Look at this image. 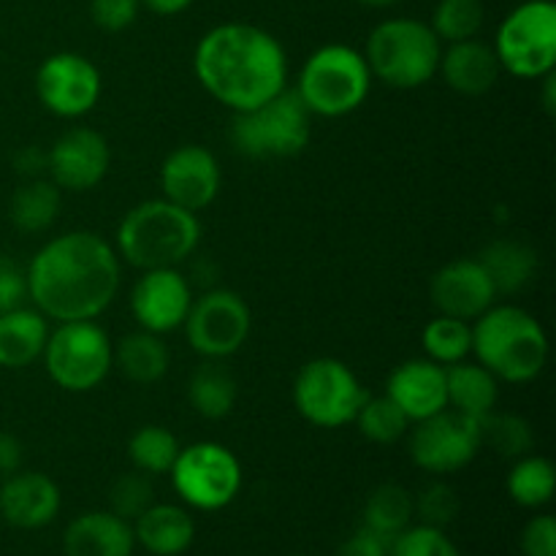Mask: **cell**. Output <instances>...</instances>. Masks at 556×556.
<instances>
[{
    "mask_svg": "<svg viewBox=\"0 0 556 556\" xmlns=\"http://www.w3.org/2000/svg\"><path fill=\"white\" fill-rule=\"evenodd\" d=\"M119 255L92 231L49 239L27 264V293L47 320H96L119 291Z\"/></svg>",
    "mask_w": 556,
    "mask_h": 556,
    "instance_id": "6da1fadb",
    "label": "cell"
},
{
    "mask_svg": "<svg viewBox=\"0 0 556 556\" xmlns=\"http://www.w3.org/2000/svg\"><path fill=\"white\" fill-rule=\"evenodd\" d=\"M193 74L217 103L250 112L288 87V54L264 27L223 22L195 43Z\"/></svg>",
    "mask_w": 556,
    "mask_h": 556,
    "instance_id": "7a4b0ae2",
    "label": "cell"
},
{
    "mask_svg": "<svg viewBox=\"0 0 556 556\" xmlns=\"http://www.w3.org/2000/svg\"><path fill=\"white\" fill-rule=\"evenodd\" d=\"M472 356L500 383H532L548 364L546 329L527 309L492 304L472 320Z\"/></svg>",
    "mask_w": 556,
    "mask_h": 556,
    "instance_id": "3957f363",
    "label": "cell"
},
{
    "mask_svg": "<svg viewBox=\"0 0 556 556\" xmlns=\"http://www.w3.org/2000/svg\"><path fill=\"white\" fill-rule=\"evenodd\" d=\"M201 223L195 212L166 199H150L125 212L117 226V255L136 269H168L195 253Z\"/></svg>",
    "mask_w": 556,
    "mask_h": 556,
    "instance_id": "277c9868",
    "label": "cell"
},
{
    "mask_svg": "<svg viewBox=\"0 0 556 556\" xmlns=\"http://www.w3.org/2000/svg\"><path fill=\"white\" fill-rule=\"evenodd\" d=\"M443 43L429 22L413 16H394L372 27L364 49L372 79L394 90H416L438 76Z\"/></svg>",
    "mask_w": 556,
    "mask_h": 556,
    "instance_id": "5b68a950",
    "label": "cell"
},
{
    "mask_svg": "<svg viewBox=\"0 0 556 556\" xmlns=\"http://www.w3.org/2000/svg\"><path fill=\"white\" fill-rule=\"evenodd\" d=\"M372 71L358 49L348 43H326L304 60L296 96L313 117H345L367 101Z\"/></svg>",
    "mask_w": 556,
    "mask_h": 556,
    "instance_id": "8992f818",
    "label": "cell"
},
{
    "mask_svg": "<svg viewBox=\"0 0 556 556\" xmlns=\"http://www.w3.org/2000/svg\"><path fill=\"white\" fill-rule=\"evenodd\" d=\"M231 144L239 155L266 161V157H293L304 152L313 139V114L296 96V90H282L271 101L233 114Z\"/></svg>",
    "mask_w": 556,
    "mask_h": 556,
    "instance_id": "52a82bcc",
    "label": "cell"
},
{
    "mask_svg": "<svg viewBox=\"0 0 556 556\" xmlns=\"http://www.w3.org/2000/svg\"><path fill=\"white\" fill-rule=\"evenodd\" d=\"M112 353L114 342L96 320H68L49 331L41 358L58 389L87 394L96 391L114 369Z\"/></svg>",
    "mask_w": 556,
    "mask_h": 556,
    "instance_id": "ba28073f",
    "label": "cell"
},
{
    "mask_svg": "<svg viewBox=\"0 0 556 556\" xmlns=\"http://www.w3.org/2000/svg\"><path fill=\"white\" fill-rule=\"evenodd\" d=\"M500 68L519 79H543L556 68V5L525 0L497 27L492 43Z\"/></svg>",
    "mask_w": 556,
    "mask_h": 556,
    "instance_id": "9c48e42d",
    "label": "cell"
},
{
    "mask_svg": "<svg viewBox=\"0 0 556 556\" xmlns=\"http://www.w3.org/2000/svg\"><path fill=\"white\" fill-rule=\"evenodd\" d=\"M364 400L367 391L362 380L340 358H313L293 380V405L299 416L318 429H340L353 424Z\"/></svg>",
    "mask_w": 556,
    "mask_h": 556,
    "instance_id": "30bf717a",
    "label": "cell"
},
{
    "mask_svg": "<svg viewBox=\"0 0 556 556\" xmlns=\"http://www.w3.org/2000/svg\"><path fill=\"white\" fill-rule=\"evenodd\" d=\"M168 476H172L177 497L188 508L206 510V514L228 508L242 489L239 459L231 448L212 443V440L179 448V456Z\"/></svg>",
    "mask_w": 556,
    "mask_h": 556,
    "instance_id": "8fae6325",
    "label": "cell"
},
{
    "mask_svg": "<svg viewBox=\"0 0 556 556\" xmlns=\"http://www.w3.org/2000/svg\"><path fill=\"white\" fill-rule=\"evenodd\" d=\"M182 326L190 348L201 358L226 362L248 342L250 331H253V313L237 291L206 288L199 299H193Z\"/></svg>",
    "mask_w": 556,
    "mask_h": 556,
    "instance_id": "7c38bea8",
    "label": "cell"
},
{
    "mask_svg": "<svg viewBox=\"0 0 556 556\" xmlns=\"http://www.w3.org/2000/svg\"><path fill=\"white\" fill-rule=\"evenodd\" d=\"M407 448L418 470L429 476L459 472L481 454V424L445 407L432 418L416 421L407 432Z\"/></svg>",
    "mask_w": 556,
    "mask_h": 556,
    "instance_id": "4fadbf2b",
    "label": "cell"
},
{
    "mask_svg": "<svg viewBox=\"0 0 556 556\" xmlns=\"http://www.w3.org/2000/svg\"><path fill=\"white\" fill-rule=\"evenodd\" d=\"M103 79L90 58L76 52L49 54L36 71V96L54 117L76 119L98 106Z\"/></svg>",
    "mask_w": 556,
    "mask_h": 556,
    "instance_id": "5bb4252c",
    "label": "cell"
},
{
    "mask_svg": "<svg viewBox=\"0 0 556 556\" xmlns=\"http://www.w3.org/2000/svg\"><path fill=\"white\" fill-rule=\"evenodd\" d=\"M193 299V286L177 266L147 269L130 291V315L139 329L163 337L182 329Z\"/></svg>",
    "mask_w": 556,
    "mask_h": 556,
    "instance_id": "9a60e30c",
    "label": "cell"
},
{
    "mask_svg": "<svg viewBox=\"0 0 556 556\" xmlns=\"http://www.w3.org/2000/svg\"><path fill=\"white\" fill-rule=\"evenodd\" d=\"M109 141L92 128H71L47 150V177L68 193H87L109 174Z\"/></svg>",
    "mask_w": 556,
    "mask_h": 556,
    "instance_id": "2e32d148",
    "label": "cell"
},
{
    "mask_svg": "<svg viewBox=\"0 0 556 556\" xmlns=\"http://www.w3.org/2000/svg\"><path fill=\"white\" fill-rule=\"evenodd\" d=\"M220 185V163L201 144L177 147L161 163L163 199L182 206V210L195 212V215L217 199Z\"/></svg>",
    "mask_w": 556,
    "mask_h": 556,
    "instance_id": "e0dca14e",
    "label": "cell"
},
{
    "mask_svg": "<svg viewBox=\"0 0 556 556\" xmlns=\"http://www.w3.org/2000/svg\"><path fill=\"white\" fill-rule=\"evenodd\" d=\"M429 296L440 315H451L467 324L497 304L492 277L486 275L478 258H456L440 266L429 282Z\"/></svg>",
    "mask_w": 556,
    "mask_h": 556,
    "instance_id": "ac0fdd59",
    "label": "cell"
},
{
    "mask_svg": "<svg viewBox=\"0 0 556 556\" xmlns=\"http://www.w3.org/2000/svg\"><path fill=\"white\" fill-rule=\"evenodd\" d=\"M60 486L36 470H16L0 486V516L16 530H41L60 514Z\"/></svg>",
    "mask_w": 556,
    "mask_h": 556,
    "instance_id": "d6986e66",
    "label": "cell"
},
{
    "mask_svg": "<svg viewBox=\"0 0 556 556\" xmlns=\"http://www.w3.org/2000/svg\"><path fill=\"white\" fill-rule=\"evenodd\" d=\"M386 394L400 405V410L410 418V424L438 416L448 407L445 367H440L427 356L410 358L389 375Z\"/></svg>",
    "mask_w": 556,
    "mask_h": 556,
    "instance_id": "ffe728a7",
    "label": "cell"
},
{
    "mask_svg": "<svg viewBox=\"0 0 556 556\" xmlns=\"http://www.w3.org/2000/svg\"><path fill=\"white\" fill-rule=\"evenodd\" d=\"M438 74L443 76L451 90H456L459 96L476 98L486 96L497 85L503 68H500L492 43L467 38V41L445 43L443 54H440Z\"/></svg>",
    "mask_w": 556,
    "mask_h": 556,
    "instance_id": "44dd1931",
    "label": "cell"
},
{
    "mask_svg": "<svg viewBox=\"0 0 556 556\" xmlns=\"http://www.w3.org/2000/svg\"><path fill=\"white\" fill-rule=\"evenodd\" d=\"M65 556H134V525L112 510H90L65 527Z\"/></svg>",
    "mask_w": 556,
    "mask_h": 556,
    "instance_id": "7402d4cb",
    "label": "cell"
},
{
    "mask_svg": "<svg viewBox=\"0 0 556 556\" xmlns=\"http://www.w3.org/2000/svg\"><path fill=\"white\" fill-rule=\"evenodd\" d=\"M134 538L152 556H182L195 541V521L182 505L152 503L134 521Z\"/></svg>",
    "mask_w": 556,
    "mask_h": 556,
    "instance_id": "603a6c76",
    "label": "cell"
},
{
    "mask_svg": "<svg viewBox=\"0 0 556 556\" xmlns=\"http://www.w3.org/2000/svg\"><path fill=\"white\" fill-rule=\"evenodd\" d=\"M49 324L38 309L16 307L0 313V367L27 369L43 356Z\"/></svg>",
    "mask_w": 556,
    "mask_h": 556,
    "instance_id": "cb8c5ba5",
    "label": "cell"
},
{
    "mask_svg": "<svg viewBox=\"0 0 556 556\" xmlns=\"http://www.w3.org/2000/svg\"><path fill=\"white\" fill-rule=\"evenodd\" d=\"M112 364L134 386H155L166 378L168 367H172V353L161 334L139 329L125 334L114 345Z\"/></svg>",
    "mask_w": 556,
    "mask_h": 556,
    "instance_id": "d4e9b609",
    "label": "cell"
},
{
    "mask_svg": "<svg viewBox=\"0 0 556 556\" xmlns=\"http://www.w3.org/2000/svg\"><path fill=\"white\" fill-rule=\"evenodd\" d=\"M445 389H448L451 410L481 421L497 407L500 380L478 362H459L445 367Z\"/></svg>",
    "mask_w": 556,
    "mask_h": 556,
    "instance_id": "484cf974",
    "label": "cell"
},
{
    "mask_svg": "<svg viewBox=\"0 0 556 556\" xmlns=\"http://www.w3.org/2000/svg\"><path fill=\"white\" fill-rule=\"evenodd\" d=\"M239 396L237 375L220 358H204L188 380V400L206 421H220L233 410Z\"/></svg>",
    "mask_w": 556,
    "mask_h": 556,
    "instance_id": "4316f807",
    "label": "cell"
},
{
    "mask_svg": "<svg viewBox=\"0 0 556 556\" xmlns=\"http://www.w3.org/2000/svg\"><path fill=\"white\" fill-rule=\"evenodd\" d=\"M478 261L492 277L497 296L519 293L521 288L530 286L538 271V253L519 239H497V242L486 244Z\"/></svg>",
    "mask_w": 556,
    "mask_h": 556,
    "instance_id": "83f0119b",
    "label": "cell"
},
{
    "mask_svg": "<svg viewBox=\"0 0 556 556\" xmlns=\"http://www.w3.org/2000/svg\"><path fill=\"white\" fill-rule=\"evenodd\" d=\"M60 215V188L52 179H25L11 195L9 217L22 233H41L54 226Z\"/></svg>",
    "mask_w": 556,
    "mask_h": 556,
    "instance_id": "f1b7e54d",
    "label": "cell"
},
{
    "mask_svg": "<svg viewBox=\"0 0 556 556\" xmlns=\"http://www.w3.org/2000/svg\"><path fill=\"white\" fill-rule=\"evenodd\" d=\"M413 516H416L413 514V494L400 483H383L369 494L367 505H364V530L391 543L410 527Z\"/></svg>",
    "mask_w": 556,
    "mask_h": 556,
    "instance_id": "f546056e",
    "label": "cell"
},
{
    "mask_svg": "<svg viewBox=\"0 0 556 556\" xmlns=\"http://www.w3.org/2000/svg\"><path fill=\"white\" fill-rule=\"evenodd\" d=\"M505 486L510 500L521 508H543L552 503L556 492V470L546 456L527 454L510 467Z\"/></svg>",
    "mask_w": 556,
    "mask_h": 556,
    "instance_id": "4dcf8cb0",
    "label": "cell"
},
{
    "mask_svg": "<svg viewBox=\"0 0 556 556\" xmlns=\"http://www.w3.org/2000/svg\"><path fill=\"white\" fill-rule=\"evenodd\" d=\"M179 440L172 429L157 427V424H147L139 427L128 440V459L134 470L144 472V476H168L179 456Z\"/></svg>",
    "mask_w": 556,
    "mask_h": 556,
    "instance_id": "1f68e13d",
    "label": "cell"
},
{
    "mask_svg": "<svg viewBox=\"0 0 556 556\" xmlns=\"http://www.w3.org/2000/svg\"><path fill=\"white\" fill-rule=\"evenodd\" d=\"M421 345L427 358L440 367H451L472 356V324L451 315H438L424 326Z\"/></svg>",
    "mask_w": 556,
    "mask_h": 556,
    "instance_id": "d6a6232c",
    "label": "cell"
},
{
    "mask_svg": "<svg viewBox=\"0 0 556 556\" xmlns=\"http://www.w3.org/2000/svg\"><path fill=\"white\" fill-rule=\"evenodd\" d=\"M353 424H356L358 432H362L369 443L378 445H391L410 432V418L400 410V405H396L389 394H367V400L358 407Z\"/></svg>",
    "mask_w": 556,
    "mask_h": 556,
    "instance_id": "836d02e7",
    "label": "cell"
},
{
    "mask_svg": "<svg viewBox=\"0 0 556 556\" xmlns=\"http://www.w3.org/2000/svg\"><path fill=\"white\" fill-rule=\"evenodd\" d=\"M478 424H481V443L492 445V451H497V454L505 456V459L516 462L521 459V456L532 454L535 432H532L530 421H525L521 416L492 410Z\"/></svg>",
    "mask_w": 556,
    "mask_h": 556,
    "instance_id": "e575fe53",
    "label": "cell"
},
{
    "mask_svg": "<svg viewBox=\"0 0 556 556\" xmlns=\"http://www.w3.org/2000/svg\"><path fill=\"white\" fill-rule=\"evenodd\" d=\"M429 27L443 47L478 38L483 27V3L481 0H438Z\"/></svg>",
    "mask_w": 556,
    "mask_h": 556,
    "instance_id": "d590c367",
    "label": "cell"
},
{
    "mask_svg": "<svg viewBox=\"0 0 556 556\" xmlns=\"http://www.w3.org/2000/svg\"><path fill=\"white\" fill-rule=\"evenodd\" d=\"M152 503H155V486H152L150 476L139 470L119 476L109 489V505H112L109 510L125 521L139 519Z\"/></svg>",
    "mask_w": 556,
    "mask_h": 556,
    "instance_id": "8d00e7d4",
    "label": "cell"
},
{
    "mask_svg": "<svg viewBox=\"0 0 556 556\" xmlns=\"http://www.w3.org/2000/svg\"><path fill=\"white\" fill-rule=\"evenodd\" d=\"M391 556H462L456 543L438 527H407L391 541Z\"/></svg>",
    "mask_w": 556,
    "mask_h": 556,
    "instance_id": "74e56055",
    "label": "cell"
},
{
    "mask_svg": "<svg viewBox=\"0 0 556 556\" xmlns=\"http://www.w3.org/2000/svg\"><path fill=\"white\" fill-rule=\"evenodd\" d=\"M413 514L421 519V525L445 530L459 516V497L448 483L434 481L418 497H413Z\"/></svg>",
    "mask_w": 556,
    "mask_h": 556,
    "instance_id": "f35d334b",
    "label": "cell"
},
{
    "mask_svg": "<svg viewBox=\"0 0 556 556\" xmlns=\"http://www.w3.org/2000/svg\"><path fill=\"white\" fill-rule=\"evenodd\" d=\"M139 0H90V20L98 30L123 33L139 20Z\"/></svg>",
    "mask_w": 556,
    "mask_h": 556,
    "instance_id": "ab89813d",
    "label": "cell"
},
{
    "mask_svg": "<svg viewBox=\"0 0 556 556\" xmlns=\"http://www.w3.org/2000/svg\"><path fill=\"white\" fill-rule=\"evenodd\" d=\"M30 299L27 293V266L16 264L9 255H0V313L25 307Z\"/></svg>",
    "mask_w": 556,
    "mask_h": 556,
    "instance_id": "60d3db41",
    "label": "cell"
},
{
    "mask_svg": "<svg viewBox=\"0 0 556 556\" xmlns=\"http://www.w3.org/2000/svg\"><path fill=\"white\" fill-rule=\"evenodd\" d=\"M521 554L525 556H556V519L543 514L527 521L521 532Z\"/></svg>",
    "mask_w": 556,
    "mask_h": 556,
    "instance_id": "b9f144b4",
    "label": "cell"
},
{
    "mask_svg": "<svg viewBox=\"0 0 556 556\" xmlns=\"http://www.w3.org/2000/svg\"><path fill=\"white\" fill-rule=\"evenodd\" d=\"M389 548L391 543L386 541V538L375 535V532L364 530L362 527V530L353 532V535L342 543L337 556H391Z\"/></svg>",
    "mask_w": 556,
    "mask_h": 556,
    "instance_id": "7bdbcfd3",
    "label": "cell"
},
{
    "mask_svg": "<svg viewBox=\"0 0 556 556\" xmlns=\"http://www.w3.org/2000/svg\"><path fill=\"white\" fill-rule=\"evenodd\" d=\"M22 459L25 451L22 443L11 432H0V476H11V472L22 470Z\"/></svg>",
    "mask_w": 556,
    "mask_h": 556,
    "instance_id": "ee69618b",
    "label": "cell"
},
{
    "mask_svg": "<svg viewBox=\"0 0 556 556\" xmlns=\"http://www.w3.org/2000/svg\"><path fill=\"white\" fill-rule=\"evenodd\" d=\"M16 172L25 179H36L47 174V152H41L38 147H27L16 155Z\"/></svg>",
    "mask_w": 556,
    "mask_h": 556,
    "instance_id": "f6af8a7d",
    "label": "cell"
},
{
    "mask_svg": "<svg viewBox=\"0 0 556 556\" xmlns=\"http://www.w3.org/2000/svg\"><path fill=\"white\" fill-rule=\"evenodd\" d=\"M141 9H147L150 14L157 16H179L182 11H188L195 0H139Z\"/></svg>",
    "mask_w": 556,
    "mask_h": 556,
    "instance_id": "bcb514c9",
    "label": "cell"
},
{
    "mask_svg": "<svg viewBox=\"0 0 556 556\" xmlns=\"http://www.w3.org/2000/svg\"><path fill=\"white\" fill-rule=\"evenodd\" d=\"M543 85V92H541V101H543V109H546V114H556V74H546L541 79Z\"/></svg>",
    "mask_w": 556,
    "mask_h": 556,
    "instance_id": "7dc6e473",
    "label": "cell"
},
{
    "mask_svg": "<svg viewBox=\"0 0 556 556\" xmlns=\"http://www.w3.org/2000/svg\"><path fill=\"white\" fill-rule=\"evenodd\" d=\"M353 3H362L367 5V9H386V5H394L400 3V0H353Z\"/></svg>",
    "mask_w": 556,
    "mask_h": 556,
    "instance_id": "c3c4849f",
    "label": "cell"
}]
</instances>
